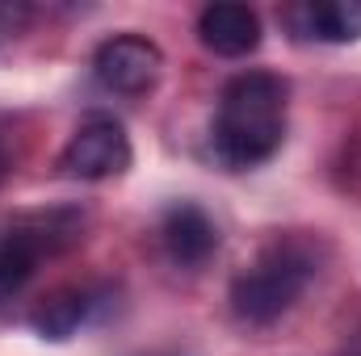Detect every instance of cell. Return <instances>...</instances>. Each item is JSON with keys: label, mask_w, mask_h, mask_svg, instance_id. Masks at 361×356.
I'll return each instance as SVG.
<instances>
[{"label": "cell", "mask_w": 361, "mask_h": 356, "mask_svg": "<svg viewBox=\"0 0 361 356\" xmlns=\"http://www.w3.org/2000/svg\"><path fill=\"white\" fill-rule=\"evenodd\" d=\"M286 139V84L269 72L235 76L223 96L210 126V147L227 168H257L265 164Z\"/></svg>", "instance_id": "6da1fadb"}, {"label": "cell", "mask_w": 361, "mask_h": 356, "mask_svg": "<svg viewBox=\"0 0 361 356\" xmlns=\"http://www.w3.org/2000/svg\"><path fill=\"white\" fill-rule=\"evenodd\" d=\"M311 276H315V256L307 243L298 239L273 243L231 281V310L248 323H273L302 298Z\"/></svg>", "instance_id": "7a4b0ae2"}, {"label": "cell", "mask_w": 361, "mask_h": 356, "mask_svg": "<svg viewBox=\"0 0 361 356\" xmlns=\"http://www.w3.org/2000/svg\"><path fill=\"white\" fill-rule=\"evenodd\" d=\"M63 177L72 180H105L130 168V139L114 117H89L59 155Z\"/></svg>", "instance_id": "3957f363"}, {"label": "cell", "mask_w": 361, "mask_h": 356, "mask_svg": "<svg viewBox=\"0 0 361 356\" xmlns=\"http://www.w3.org/2000/svg\"><path fill=\"white\" fill-rule=\"evenodd\" d=\"M160 68H164V55L156 42L139 38V34H118L109 42L97 46L92 55V76L97 84L109 92H122V96H139L160 80Z\"/></svg>", "instance_id": "277c9868"}, {"label": "cell", "mask_w": 361, "mask_h": 356, "mask_svg": "<svg viewBox=\"0 0 361 356\" xmlns=\"http://www.w3.org/2000/svg\"><path fill=\"white\" fill-rule=\"evenodd\" d=\"M197 38L223 59H244L261 46V17L248 4H206L197 17Z\"/></svg>", "instance_id": "5b68a950"}, {"label": "cell", "mask_w": 361, "mask_h": 356, "mask_svg": "<svg viewBox=\"0 0 361 356\" xmlns=\"http://www.w3.org/2000/svg\"><path fill=\"white\" fill-rule=\"evenodd\" d=\"M160 235H164L169 256L185 268H202L214 256V248H219V231H214L210 214L202 205H193V201L169 205V214L160 222Z\"/></svg>", "instance_id": "8992f818"}, {"label": "cell", "mask_w": 361, "mask_h": 356, "mask_svg": "<svg viewBox=\"0 0 361 356\" xmlns=\"http://www.w3.org/2000/svg\"><path fill=\"white\" fill-rule=\"evenodd\" d=\"M302 38L319 42H357L361 38V0H315L290 13Z\"/></svg>", "instance_id": "52a82bcc"}, {"label": "cell", "mask_w": 361, "mask_h": 356, "mask_svg": "<svg viewBox=\"0 0 361 356\" xmlns=\"http://www.w3.org/2000/svg\"><path fill=\"white\" fill-rule=\"evenodd\" d=\"M89 306H92L89 289L68 285V289L47 293V298L34 306L30 323H34V331H38V336H47V340H68V336H76V331H80V323L89 319Z\"/></svg>", "instance_id": "ba28073f"}]
</instances>
